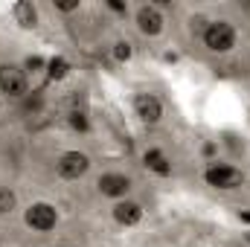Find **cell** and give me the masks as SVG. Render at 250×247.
Wrapping results in <instances>:
<instances>
[{
    "label": "cell",
    "mask_w": 250,
    "mask_h": 247,
    "mask_svg": "<svg viewBox=\"0 0 250 247\" xmlns=\"http://www.w3.org/2000/svg\"><path fill=\"white\" fill-rule=\"evenodd\" d=\"M201 41H204V47H207L209 53L224 56V53H230V50L236 47L239 35H236V26H233L230 21H209V23L204 26V32H201Z\"/></svg>",
    "instance_id": "1"
},
{
    "label": "cell",
    "mask_w": 250,
    "mask_h": 247,
    "mask_svg": "<svg viewBox=\"0 0 250 247\" xmlns=\"http://www.w3.org/2000/svg\"><path fill=\"white\" fill-rule=\"evenodd\" d=\"M23 221H26V227L35 230V233H50V230H56V224H59V209H56L53 204H47V201H35V204L26 206Z\"/></svg>",
    "instance_id": "2"
},
{
    "label": "cell",
    "mask_w": 250,
    "mask_h": 247,
    "mask_svg": "<svg viewBox=\"0 0 250 247\" xmlns=\"http://www.w3.org/2000/svg\"><path fill=\"white\" fill-rule=\"evenodd\" d=\"M204 181L212 189H239L245 184V172L230 163H209L204 172Z\"/></svg>",
    "instance_id": "3"
},
{
    "label": "cell",
    "mask_w": 250,
    "mask_h": 247,
    "mask_svg": "<svg viewBox=\"0 0 250 247\" xmlns=\"http://www.w3.org/2000/svg\"><path fill=\"white\" fill-rule=\"evenodd\" d=\"M26 90H29L26 70L18 67V64H12V62L0 64V93H6L12 99H21V96H26Z\"/></svg>",
    "instance_id": "4"
},
{
    "label": "cell",
    "mask_w": 250,
    "mask_h": 247,
    "mask_svg": "<svg viewBox=\"0 0 250 247\" xmlns=\"http://www.w3.org/2000/svg\"><path fill=\"white\" fill-rule=\"evenodd\" d=\"M87 169H90V157L84 151H64L56 160V172L64 181H79L87 175Z\"/></svg>",
    "instance_id": "5"
},
{
    "label": "cell",
    "mask_w": 250,
    "mask_h": 247,
    "mask_svg": "<svg viewBox=\"0 0 250 247\" xmlns=\"http://www.w3.org/2000/svg\"><path fill=\"white\" fill-rule=\"evenodd\" d=\"M134 114L140 117V123L157 125L163 120V102L154 93H137L134 96Z\"/></svg>",
    "instance_id": "6"
},
{
    "label": "cell",
    "mask_w": 250,
    "mask_h": 247,
    "mask_svg": "<svg viewBox=\"0 0 250 247\" xmlns=\"http://www.w3.org/2000/svg\"><path fill=\"white\" fill-rule=\"evenodd\" d=\"M163 26H166V21H163V12H160L157 6L146 3V6L137 9V29H140L146 38H157V35L163 32Z\"/></svg>",
    "instance_id": "7"
},
{
    "label": "cell",
    "mask_w": 250,
    "mask_h": 247,
    "mask_svg": "<svg viewBox=\"0 0 250 247\" xmlns=\"http://www.w3.org/2000/svg\"><path fill=\"white\" fill-rule=\"evenodd\" d=\"M96 189H99V195H105V198L123 201L125 195H128V189H131V178L123 175V172H105V175L96 181Z\"/></svg>",
    "instance_id": "8"
},
{
    "label": "cell",
    "mask_w": 250,
    "mask_h": 247,
    "mask_svg": "<svg viewBox=\"0 0 250 247\" xmlns=\"http://www.w3.org/2000/svg\"><path fill=\"white\" fill-rule=\"evenodd\" d=\"M111 215H114V221L120 224V227H137L140 221H143V206L137 204V201H117L114 204V209H111Z\"/></svg>",
    "instance_id": "9"
},
{
    "label": "cell",
    "mask_w": 250,
    "mask_h": 247,
    "mask_svg": "<svg viewBox=\"0 0 250 247\" xmlns=\"http://www.w3.org/2000/svg\"><path fill=\"white\" fill-rule=\"evenodd\" d=\"M12 18L21 29H35L38 26V6L32 0H18L12 6Z\"/></svg>",
    "instance_id": "10"
},
{
    "label": "cell",
    "mask_w": 250,
    "mask_h": 247,
    "mask_svg": "<svg viewBox=\"0 0 250 247\" xmlns=\"http://www.w3.org/2000/svg\"><path fill=\"white\" fill-rule=\"evenodd\" d=\"M143 163H146L148 172H154V175H160V178L172 175V163H169V157H166L160 148H148V151L143 154Z\"/></svg>",
    "instance_id": "11"
},
{
    "label": "cell",
    "mask_w": 250,
    "mask_h": 247,
    "mask_svg": "<svg viewBox=\"0 0 250 247\" xmlns=\"http://www.w3.org/2000/svg\"><path fill=\"white\" fill-rule=\"evenodd\" d=\"M67 73H70V64L64 62L62 56H59V59H50V62H47V76H50L53 82H59V79H64Z\"/></svg>",
    "instance_id": "12"
},
{
    "label": "cell",
    "mask_w": 250,
    "mask_h": 247,
    "mask_svg": "<svg viewBox=\"0 0 250 247\" xmlns=\"http://www.w3.org/2000/svg\"><path fill=\"white\" fill-rule=\"evenodd\" d=\"M18 206V198L9 186H0V215H9L12 209Z\"/></svg>",
    "instance_id": "13"
},
{
    "label": "cell",
    "mask_w": 250,
    "mask_h": 247,
    "mask_svg": "<svg viewBox=\"0 0 250 247\" xmlns=\"http://www.w3.org/2000/svg\"><path fill=\"white\" fill-rule=\"evenodd\" d=\"M131 56H134L131 41H117V44H114V59H117V62H128Z\"/></svg>",
    "instance_id": "14"
},
{
    "label": "cell",
    "mask_w": 250,
    "mask_h": 247,
    "mask_svg": "<svg viewBox=\"0 0 250 247\" xmlns=\"http://www.w3.org/2000/svg\"><path fill=\"white\" fill-rule=\"evenodd\" d=\"M70 128H76V131H87V117H84V114H70Z\"/></svg>",
    "instance_id": "15"
},
{
    "label": "cell",
    "mask_w": 250,
    "mask_h": 247,
    "mask_svg": "<svg viewBox=\"0 0 250 247\" xmlns=\"http://www.w3.org/2000/svg\"><path fill=\"white\" fill-rule=\"evenodd\" d=\"M26 67H29V70H38V67H47V64L41 62V59H29V62H26Z\"/></svg>",
    "instance_id": "16"
},
{
    "label": "cell",
    "mask_w": 250,
    "mask_h": 247,
    "mask_svg": "<svg viewBox=\"0 0 250 247\" xmlns=\"http://www.w3.org/2000/svg\"><path fill=\"white\" fill-rule=\"evenodd\" d=\"M59 9H62V12H73V9H79V0H76V3H59Z\"/></svg>",
    "instance_id": "17"
}]
</instances>
